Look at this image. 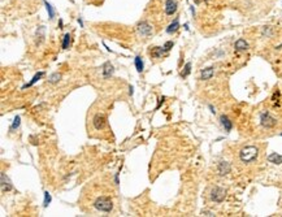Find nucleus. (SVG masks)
Here are the masks:
<instances>
[{
	"mask_svg": "<svg viewBox=\"0 0 282 217\" xmlns=\"http://www.w3.org/2000/svg\"><path fill=\"white\" fill-rule=\"evenodd\" d=\"M215 74V70L213 68H206L201 70V73H200V79H203V81H207V79H211Z\"/></svg>",
	"mask_w": 282,
	"mask_h": 217,
	"instance_id": "nucleus-12",
	"label": "nucleus"
},
{
	"mask_svg": "<svg viewBox=\"0 0 282 217\" xmlns=\"http://www.w3.org/2000/svg\"><path fill=\"white\" fill-rule=\"evenodd\" d=\"M178 29H179V20L176 18V20L173 21V22L167 27V33H168V34H173V33H176Z\"/></svg>",
	"mask_w": 282,
	"mask_h": 217,
	"instance_id": "nucleus-17",
	"label": "nucleus"
},
{
	"mask_svg": "<svg viewBox=\"0 0 282 217\" xmlns=\"http://www.w3.org/2000/svg\"><path fill=\"white\" fill-rule=\"evenodd\" d=\"M136 30H138L139 35H142V37H150V35H152V33H154L152 26H151L147 21H142V22H139L138 26H136Z\"/></svg>",
	"mask_w": 282,
	"mask_h": 217,
	"instance_id": "nucleus-5",
	"label": "nucleus"
},
{
	"mask_svg": "<svg viewBox=\"0 0 282 217\" xmlns=\"http://www.w3.org/2000/svg\"><path fill=\"white\" fill-rule=\"evenodd\" d=\"M173 44H174V43H173L172 40H169V42H167V43H165V44H164V48L167 49V52L169 51L170 48H173Z\"/></svg>",
	"mask_w": 282,
	"mask_h": 217,
	"instance_id": "nucleus-26",
	"label": "nucleus"
},
{
	"mask_svg": "<svg viewBox=\"0 0 282 217\" xmlns=\"http://www.w3.org/2000/svg\"><path fill=\"white\" fill-rule=\"evenodd\" d=\"M44 33H46V27L44 26H39L37 30V44H40V43L44 40Z\"/></svg>",
	"mask_w": 282,
	"mask_h": 217,
	"instance_id": "nucleus-16",
	"label": "nucleus"
},
{
	"mask_svg": "<svg viewBox=\"0 0 282 217\" xmlns=\"http://www.w3.org/2000/svg\"><path fill=\"white\" fill-rule=\"evenodd\" d=\"M226 198V190L222 189L220 186H216L211 191V200L215 203H222Z\"/></svg>",
	"mask_w": 282,
	"mask_h": 217,
	"instance_id": "nucleus-3",
	"label": "nucleus"
},
{
	"mask_svg": "<svg viewBox=\"0 0 282 217\" xmlns=\"http://www.w3.org/2000/svg\"><path fill=\"white\" fill-rule=\"evenodd\" d=\"M209 109H211V112H212V113H216V111H215V108H213L212 105H209Z\"/></svg>",
	"mask_w": 282,
	"mask_h": 217,
	"instance_id": "nucleus-33",
	"label": "nucleus"
},
{
	"mask_svg": "<svg viewBox=\"0 0 282 217\" xmlns=\"http://www.w3.org/2000/svg\"><path fill=\"white\" fill-rule=\"evenodd\" d=\"M51 200H52L51 194H49L48 191H44V200H43V205H44V208L48 207V204L51 203Z\"/></svg>",
	"mask_w": 282,
	"mask_h": 217,
	"instance_id": "nucleus-24",
	"label": "nucleus"
},
{
	"mask_svg": "<svg viewBox=\"0 0 282 217\" xmlns=\"http://www.w3.org/2000/svg\"><path fill=\"white\" fill-rule=\"evenodd\" d=\"M234 48L237 51H246V49H248V43L244 39H238L234 44Z\"/></svg>",
	"mask_w": 282,
	"mask_h": 217,
	"instance_id": "nucleus-14",
	"label": "nucleus"
},
{
	"mask_svg": "<svg viewBox=\"0 0 282 217\" xmlns=\"http://www.w3.org/2000/svg\"><path fill=\"white\" fill-rule=\"evenodd\" d=\"M43 3H44L46 9H47V12H48V17L52 20V18L55 17V9H53V7H52L51 4H49V3L47 2V0H43Z\"/></svg>",
	"mask_w": 282,
	"mask_h": 217,
	"instance_id": "nucleus-20",
	"label": "nucleus"
},
{
	"mask_svg": "<svg viewBox=\"0 0 282 217\" xmlns=\"http://www.w3.org/2000/svg\"><path fill=\"white\" fill-rule=\"evenodd\" d=\"M59 25H60V29H62V25H64V24H62V20H60V22H59Z\"/></svg>",
	"mask_w": 282,
	"mask_h": 217,
	"instance_id": "nucleus-34",
	"label": "nucleus"
},
{
	"mask_svg": "<svg viewBox=\"0 0 282 217\" xmlns=\"http://www.w3.org/2000/svg\"><path fill=\"white\" fill-rule=\"evenodd\" d=\"M92 125H94V127H95L96 130L104 129V126H105V117L103 114L96 113L95 116H94V118H92Z\"/></svg>",
	"mask_w": 282,
	"mask_h": 217,
	"instance_id": "nucleus-6",
	"label": "nucleus"
},
{
	"mask_svg": "<svg viewBox=\"0 0 282 217\" xmlns=\"http://www.w3.org/2000/svg\"><path fill=\"white\" fill-rule=\"evenodd\" d=\"M164 100H165V96H161V98H159V103H157V105H156V108H155V109L157 111L159 109V108H160L161 107V104L164 103Z\"/></svg>",
	"mask_w": 282,
	"mask_h": 217,
	"instance_id": "nucleus-27",
	"label": "nucleus"
},
{
	"mask_svg": "<svg viewBox=\"0 0 282 217\" xmlns=\"http://www.w3.org/2000/svg\"><path fill=\"white\" fill-rule=\"evenodd\" d=\"M61 79V74L60 73H53V74H51L49 76V78H48V82L49 83H57Z\"/></svg>",
	"mask_w": 282,
	"mask_h": 217,
	"instance_id": "nucleus-22",
	"label": "nucleus"
},
{
	"mask_svg": "<svg viewBox=\"0 0 282 217\" xmlns=\"http://www.w3.org/2000/svg\"><path fill=\"white\" fill-rule=\"evenodd\" d=\"M133 94H134V87L133 86H129V95L133 96Z\"/></svg>",
	"mask_w": 282,
	"mask_h": 217,
	"instance_id": "nucleus-29",
	"label": "nucleus"
},
{
	"mask_svg": "<svg viewBox=\"0 0 282 217\" xmlns=\"http://www.w3.org/2000/svg\"><path fill=\"white\" fill-rule=\"evenodd\" d=\"M259 155V148L255 147V146H246L241 150V152H239V159L246 163V164H248L251 161H254L256 160V157Z\"/></svg>",
	"mask_w": 282,
	"mask_h": 217,
	"instance_id": "nucleus-1",
	"label": "nucleus"
},
{
	"mask_svg": "<svg viewBox=\"0 0 282 217\" xmlns=\"http://www.w3.org/2000/svg\"><path fill=\"white\" fill-rule=\"evenodd\" d=\"M69 44H70V34H65L64 35V39H62V48L64 49H67L69 48Z\"/></svg>",
	"mask_w": 282,
	"mask_h": 217,
	"instance_id": "nucleus-23",
	"label": "nucleus"
},
{
	"mask_svg": "<svg viewBox=\"0 0 282 217\" xmlns=\"http://www.w3.org/2000/svg\"><path fill=\"white\" fill-rule=\"evenodd\" d=\"M268 161L276 164V165H280V164H282V155H280L277 152H273L268 156Z\"/></svg>",
	"mask_w": 282,
	"mask_h": 217,
	"instance_id": "nucleus-15",
	"label": "nucleus"
},
{
	"mask_svg": "<svg viewBox=\"0 0 282 217\" xmlns=\"http://www.w3.org/2000/svg\"><path fill=\"white\" fill-rule=\"evenodd\" d=\"M0 185H2V191L3 192H8L13 189V185L11 182V179L9 177L5 174V173H2V182H0Z\"/></svg>",
	"mask_w": 282,
	"mask_h": 217,
	"instance_id": "nucleus-8",
	"label": "nucleus"
},
{
	"mask_svg": "<svg viewBox=\"0 0 282 217\" xmlns=\"http://www.w3.org/2000/svg\"><path fill=\"white\" fill-rule=\"evenodd\" d=\"M190 73H191V62H186L185 68H183V70H182V73H181V77H182V78H186Z\"/></svg>",
	"mask_w": 282,
	"mask_h": 217,
	"instance_id": "nucleus-21",
	"label": "nucleus"
},
{
	"mask_svg": "<svg viewBox=\"0 0 282 217\" xmlns=\"http://www.w3.org/2000/svg\"><path fill=\"white\" fill-rule=\"evenodd\" d=\"M165 52H167V49H165L164 47H154L152 49H151V55H152V57H161Z\"/></svg>",
	"mask_w": 282,
	"mask_h": 217,
	"instance_id": "nucleus-18",
	"label": "nucleus"
},
{
	"mask_svg": "<svg viewBox=\"0 0 282 217\" xmlns=\"http://www.w3.org/2000/svg\"><path fill=\"white\" fill-rule=\"evenodd\" d=\"M134 64H135V68H136V72L138 73H142L143 69H144V64H143V60L141 56H136L134 59Z\"/></svg>",
	"mask_w": 282,
	"mask_h": 217,
	"instance_id": "nucleus-19",
	"label": "nucleus"
},
{
	"mask_svg": "<svg viewBox=\"0 0 282 217\" xmlns=\"http://www.w3.org/2000/svg\"><path fill=\"white\" fill-rule=\"evenodd\" d=\"M118 174H120V173H116V176H114V183H116V185L120 183V181H118Z\"/></svg>",
	"mask_w": 282,
	"mask_h": 217,
	"instance_id": "nucleus-30",
	"label": "nucleus"
},
{
	"mask_svg": "<svg viewBox=\"0 0 282 217\" xmlns=\"http://www.w3.org/2000/svg\"><path fill=\"white\" fill-rule=\"evenodd\" d=\"M102 69H103V78H109L114 73V68H113V65L109 61L104 62Z\"/></svg>",
	"mask_w": 282,
	"mask_h": 217,
	"instance_id": "nucleus-10",
	"label": "nucleus"
},
{
	"mask_svg": "<svg viewBox=\"0 0 282 217\" xmlns=\"http://www.w3.org/2000/svg\"><path fill=\"white\" fill-rule=\"evenodd\" d=\"M94 207H95L98 211L109 213L113 209V203L108 196H99L95 201H94Z\"/></svg>",
	"mask_w": 282,
	"mask_h": 217,
	"instance_id": "nucleus-2",
	"label": "nucleus"
},
{
	"mask_svg": "<svg viewBox=\"0 0 282 217\" xmlns=\"http://www.w3.org/2000/svg\"><path fill=\"white\" fill-rule=\"evenodd\" d=\"M220 122H221V125L224 126V129H225V132H230L231 129H233V124H231V121L229 120V117L228 116H225V114H222V116H220Z\"/></svg>",
	"mask_w": 282,
	"mask_h": 217,
	"instance_id": "nucleus-11",
	"label": "nucleus"
},
{
	"mask_svg": "<svg viewBox=\"0 0 282 217\" xmlns=\"http://www.w3.org/2000/svg\"><path fill=\"white\" fill-rule=\"evenodd\" d=\"M260 124H261V126L265 127V129H272L277 124V120L274 117H272L268 112H263L261 114H260Z\"/></svg>",
	"mask_w": 282,
	"mask_h": 217,
	"instance_id": "nucleus-4",
	"label": "nucleus"
},
{
	"mask_svg": "<svg viewBox=\"0 0 282 217\" xmlns=\"http://www.w3.org/2000/svg\"><path fill=\"white\" fill-rule=\"evenodd\" d=\"M201 216H208V217H213L215 213L211 211H201Z\"/></svg>",
	"mask_w": 282,
	"mask_h": 217,
	"instance_id": "nucleus-28",
	"label": "nucleus"
},
{
	"mask_svg": "<svg viewBox=\"0 0 282 217\" xmlns=\"http://www.w3.org/2000/svg\"><path fill=\"white\" fill-rule=\"evenodd\" d=\"M281 136H282V133H281Z\"/></svg>",
	"mask_w": 282,
	"mask_h": 217,
	"instance_id": "nucleus-36",
	"label": "nucleus"
},
{
	"mask_svg": "<svg viewBox=\"0 0 282 217\" xmlns=\"http://www.w3.org/2000/svg\"><path fill=\"white\" fill-rule=\"evenodd\" d=\"M43 76H44V72H38V73H37V74H35V76H34V77L31 78V81H30V82L22 86V90H25V89H27V87H31V86L37 83V82L39 81V79H40V78H42Z\"/></svg>",
	"mask_w": 282,
	"mask_h": 217,
	"instance_id": "nucleus-13",
	"label": "nucleus"
},
{
	"mask_svg": "<svg viewBox=\"0 0 282 217\" xmlns=\"http://www.w3.org/2000/svg\"><path fill=\"white\" fill-rule=\"evenodd\" d=\"M194 2H195V3H196V4H199V3L201 2V0H194Z\"/></svg>",
	"mask_w": 282,
	"mask_h": 217,
	"instance_id": "nucleus-35",
	"label": "nucleus"
},
{
	"mask_svg": "<svg viewBox=\"0 0 282 217\" xmlns=\"http://www.w3.org/2000/svg\"><path fill=\"white\" fill-rule=\"evenodd\" d=\"M20 124H21L20 116H16V117H14V120H13V124H12V126H11V130H16V129H18Z\"/></svg>",
	"mask_w": 282,
	"mask_h": 217,
	"instance_id": "nucleus-25",
	"label": "nucleus"
},
{
	"mask_svg": "<svg viewBox=\"0 0 282 217\" xmlns=\"http://www.w3.org/2000/svg\"><path fill=\"white\" fill-rule=\"evenodd\" d=\"M78 24H79V26H81V27H83V21H82V18H78Z\"/></svg>",
	"mask_w": 282,
	"mask_h": 217,
	"instance_id": "nucleus-32",
	"label": "nucleus"
},
{
	"mask_svg": "<svg viewBox=\"0 0 282 217\" xmlns=\"http://www.w3.org/2000/svg\"><path fill=\"white\" fill-rule=\"evenodd\" d=\"M231 170V166L228 161H220L219 165H217V173H219V176L224 177V176H226L229 174Z\"/></svg>",
	"mask_w": 282,
	"mask_h": 217,
	"instance_id": "nucleus-9",
	"label": "nucleus"
},
{
	"mask_svg": "<svg viewBox=\"0 0 282 217\" xmlns=\"http://www.w3.org/2000/svg\"><path fill=\"white\" fill-rule=\"evenodd\" d=\"M264 34H266V35H270V34H272L270 29H269V27H265V29H264Z\"/></svg>",
	"mask_w": 282,
	"mask_h": 217,
	"instance_id": "nucleus-31",
	"label": "nucleus"
},
{
	"mask_svg": "<svg viewBox=\"0 0 282 217\" xmlns=\"http://www.w3.org/2000/svg\"><path fill=\"white\" fill-rule=\"evenodd\" d=\"M177 7H178L177 0H167L165 2V13L168 16H173L177 12Z\"/></svg>",
	"mask_w": 282,
	"mask_h": 217,
	"instance_id": "nucleus-7",
	"label": "nucleus"
}]
</instances>
